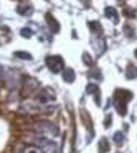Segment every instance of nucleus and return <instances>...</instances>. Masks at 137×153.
<instances>
[{"label":"nucleus","mask_w":137,"mask_h":153,"mask_svg":"<svg viewBox=\"0 0 137 153\" xmlns=\"http://www.w3.org/2000/svg\"><path fill=\"white\" fill-rule=\"evenodd\" d=\"M132 98V92L129 90H124V89H116L115 92V105H116V110L121 116H126V106H127V102Z\"/></svg>","instance_id":"f257e3e1"},{"label":"nucleus","mask_w":137,"mask_h":153,"mask_svg":"<svg viewBox=\"0 0 137 153\" xmlns=\"http://www.w3.org/2000/svg\"><path fill=\"white\" fill-rule=\"evenodd\" d=\"M47 66L52 73H60L63 69V58L58 55H53V56H47Z\"/></svg>","instance_id":"f03ea898"},{"label":"nucleus","mask_w":137,"mask_h":153,"mask_svg":"<svg viewBox=\"0 0 137 153\" xmlns=\"http://www.w3.org/2000/svg\"><path fill=\"white\" fill-rule=\"evenodd\" d=\"M37 129H39L40 134H47L48 137H55V135H58L57 126L52 124V123H40L39 126H37Z\"/></svg>","instance_id":"7ed1b4c3"},{"label":"nucleus","mask_w":137,"mask_h":153,"mask_svg":"<svg viewBox=\"0 0 137 153\" xmlns=\"http://www.w3.org/2000/svg\"><path fill=\"white\" fill-rule=\"evenodd\" d=\"M39 145H40V150H42V153H57V143L53 142V140L40 139Z\"/></svg>","instance_id":"20e7f679"},{"label":"nucleus","mask_w":137,"mask_h":153,"mask_svg":"<svg viewBox=\"0 0 137 153\" xmlns=\"http://www.w3.org/2000/svg\"><path fill=\"white\" fill-rule=\"evenodd\" d=\"M18 13H19V15H23V16L32 15V5H31V3H28V2L19 3V5H18Z\"/></svg>","instance_id":"39448f33"},{"label":"nucleus","mask_w":137,"mask_h":153,"mask_svg":"<svg viewBox=\"0 0 137 153\" xmlns=\"http://www.w3.org/2000/svg\"><path fill=\"white\" fill-rule=\"evenodd\" d=\"M45 19H47V23H48V27L52 29V32H58V31H60V26H58V21H57L55 18H53V16H52L50 13H47V15H45Z\"/></svg>","instance_id":"423d86ee"},{"label":"nucleus","mask_w":137,"mask_h":153,"mask_svg":"<svg viewBox=\"0 0 137 153\" xmlns=\"http://www.w3.org/2000/svg\"><path fill=\"white\" fill-rule=\"evenodd\" d=\"M105 16H106V18H111V19H113V21L116 23V24H118V21H119L118 11H116L113 7H106V8H105Z\"/></svg>","instance_id":"0eeeda50"},{"label":"nucleus","mask_w":137,"mask_h":153,"mask_svg":"<svg viewBox=\"0 0 137 153\" xmlns=\"http://www.w3.org/2000/svg\"><path fill=\"white\" fill-rule=\"evenodd\" d=\"M87 92L94 94L95 95V103H97V105H100V92H98L97 85H95V84H89V85H87Z\"/></svg>","instance_id":"6e6552de"},{"label":"nucleus","mask_w":137,"mask_h":153,"mask_svg":"<svg viewBox=\"0 0 137 153\" xmlns=\"http://www.w3.org/2000/svg\"><path fill=\"white\" fill-rule=\"evenodd\" d=\"M63 79L66 81V82H69V84H71V82H74V71L71 68H66L65 71H63Z\"/></svg>","instance_id":"1a4fd4ad"},{"label":"nucleus","mask_w":137,"mask_h":153,"mask_svg":"<svg viewBox=\"0 0 137 153\" xmlns=\"http://www.w3.org/2000/svg\"><path fill=\"white\" fill-rule=\"evenodd\" d=\"M98 150H100V153L108 152V150H110V143H108V140H106V139H102V140H100V143H98Z\"/></svg>","instance_id":"9d476101"},{"label":"nucleus","mask_w":137,"mask_h":153,"mask_svg":"<svg viewBox=\"0 0 137 153\" xmlns=\"http://www.w3.org/2000/svg\"><path fill=\"white\" fill-rule=\"evenodd\" d=\"M134 77H137V68L134 65L127 66V79H134Z\"/></svg>","instance_id":"9b49d317"},{"label":"nucleus","mask_w":137,"mask_h":153,"mask_svg":"<svg viewBox=\"0 0 137 153\" xmlns=\"http://www.w3.org/2000/svg\"><path fill=\"white\" fill-rule=\"evenodd\" d=\"M123 139H124V134L123 132H116V134L113 135V140L116 145H123Z\"/></svg>","instance_id":"f8f14e48"},{"label":"nucleus","mask_w":137,"mask_h":153,"mask_svg":"<svg viewBox=\"0 0 137 153\" xmlns=\"http://www.w3.org/2000/svg\"><path fill=\"white\" fill-rule=\"evenodd\" d=\"M15 56L16 58H23V60H31L32 58V56L26 52H15Z\"/></svg>","instance_id":"ddd939ff"},{"label":"nucleus","mask_w":137,"mask_h":153,"mask_svg":"<svg viewBox=\"0 0 137 153\" xmlns=\"http://www.w3.org/2000/svg\"><path fill=\"white\" fill-rule=\"evenodd\" d=\"M90 29H92V31H95V32H100V31H102V26H100V23H97V21L90 23Z\"/></svg>","instance_id":"4468645a"},{"label":"nucleus","mask_w":137,"mask_h":153,"mask_svg":"<svg viewBox=\"0 0 137 153\" xmlns=\"http://www.w3.org/2000/svg\"><path fill=\"white\" fill-rule=\"evenodd\" d=\"M21 36H23V37H26V39H29V37L32 36V31H31V29H28V27H23V29H21Z\"/></svg>","instance_id":"2eb2a0df"},{"label":"nucleus","mask_w":137,"mask_h":153,"mask_svg":"<svg viewBox=\"0 0 137 153\" xmlns=\"http://www.w3.org/2000/svg\"><path fill=\"white\" fill-rule=\"evenodd\" d=\"M24 153H40V152H39V148H36V147H29Z\"/></svg>","instance_id":"dca6fc26"},{"label":"nucleus","mask_w":137,"mask_h":153,"mask_svg":"<svg viewBox=\"0 0 137 153\" xmlns=\"http://www.w3.org/2000/svg\"><path fill=\"white\" fill-rule=\"evenodd\" d=\"M82 58H84L86 65H92V61H90V58H89V55H87V53H84V56H82Z\"/></svg>","instance_id":"f3484780"},{"label":"nucleus","mask_w":137,"mask_h":153,"mask_svg":"<svg viewBox=\"0 0 137 153\" xmlns=\"http://www.w3.org/2000/svg\"><path fill=\"white\" fill-rule=\"evenodd\" d=\"M136 56H137V50H136Z\"/></svg>","instance_id":"a211bd4d"}]
</instances>
